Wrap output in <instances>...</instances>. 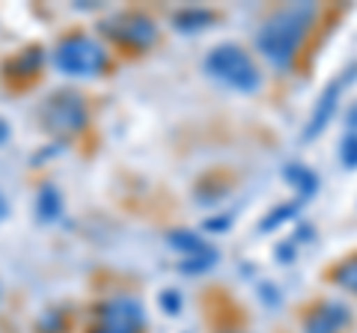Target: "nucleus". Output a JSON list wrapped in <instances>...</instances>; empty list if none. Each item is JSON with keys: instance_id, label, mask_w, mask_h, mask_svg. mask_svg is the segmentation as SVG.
Here are the masks:
<instances>
[{"instance_id": "obj_15", "label": "nucleus", "mask_w": 357, "mask_h": 333, "mask_svg": "<svg viewBox=\"0 0 357 333\" xmlns=\"http://www.w3.org/2000/svg\"><path fill=\"white\" fill-rule=\"evenodd\" d=\"M342 280L349 283V286L354 288V292H357V268H349V271H342Z\"/></svg>"}, {"instance_id": "obj_11", "label": "nucleus", "mask_w": 357, "mask_h": 333, "mask_svg": "<svg viewBox=\"0 0 357 333\" xmlns=\"http://www.w3.org/2000/svg\"><path fill=\"white\" fill-rule=\"evenodd\" d=\"M208 21H215L211 13H203V9H185V13H178L173 18V24H176V30H182V33H194L199 27H206Z\"/></svg>"}, {"instance_id": "obj_16", "label": "nucleus", "mask_w": 357, "mask_h": 333, "mask_svg": "<svg viewBox=\"0 0 357 333\" xmlns=\"http://www.w3.org/2000/svg\"><path fill=\"white\" fill-rule=\"evenodd\" d=\"M223 226H229V220H208L206 229H223Z\"/></svg>"}, {"instance_id": "obj_2", "label": "nucleus", "mask_w": 357, "mask_h": 333, "mask_svg": "<svg viewBox=\"0 0 357 333\" xmlns=\"http://www.w3.org/2000/svg\"><path fill=\"white\" fill-rule=\"evenodd\" d=\"M206 72L215 81L227 84L238 93H256L262 84V75L256 69V63L238 45H218L206 57Z\"/></svg>"}, {"instance_id": "obj_12", "label": "nucleus", "mask_w": 357, "mask_h": 333, "mask_svg": "<svg viewBox=\"0 0 357 333\" xmlns=\"http://www.w3.org/2000/svg\"><path fill=\"white\" fill-rule=\"evenodd\" d=\"M215 262H218V253L208 250V253H203V256L185 259V262H182V271H185V274H199V271H208Z\"/></svg>"}, {"instance_id": "obj_6", "label": "nucleus", "mask_w": 357, "mask_h": 333, "mask_svg": "<svg viewBox=\"0 0 357 333\" xmlns=\"http://www.w3.org/2000/svg\"><path fill=\"white\" fill-rule=\"evenodd\" d=\"M105 33H110L116 42L128 48H149L155 39H158V27H155V21L143 13H126L119 15L116 21H110L105 24Z\"/></svg>"}, {"instance_id": "obj_5", "label": "nucleus", "mask_w": 357, "mask_h": 333, "mask_svg": "<svg viewBox=\"0 0 357 333\" xmlns=\"http://www.w3.org/2000/svg\"><path fill=\"white\" fill-rule=\"evenodd\" d=\"M146 325L143 304L134 297H110L98 313V325L93 333H140Z\"/></svg>"}, {"instance_id": "obj_18", "label": "nucleus", "mask_w": 357, "mask_h": 333, "mask_svg": "<svg viewBox=\"0 0 357 333\" xmlns=\"http://www.w3.org/2000/svg\"><path fill=\"white\" fill-rule=\"evenodd\" d=\"M9 137V125H6V122L3 119H0V143H3Z\"/></svg>"}, {"instance_id": "obj_17", "label": "nucleus", "mask_w": 357, "mask_h": 333, "mask_svg": "<svg viewBox=\"0 0 357 333\" xmlns=\"http://www.w3.org/2000/svg\"><path fill=\"white\" fill-rule=\"evenodd\" d=\"M6 215H9V203L3 199V194H0V220H3Z\"/></svg>"}, {"instance_id": "obj_9", "label": "nucleus", "mask_w": 357, "mask_h": 333, "mask_svg": "<svg viewBox=\"0 0 357 333\" xmlns=\"http://www.w3.org/2000/svg\"><path fill=\"white\" fill-rule=\"evenodd\" d=\"M345 321V313L340 307H325L307 321V333H333Z\"/></svg>"}, {"instance_id": "obj_1", "label": "nucleus", "mask_w": 357, "mask_h": 333, "mask_svg": "<svg viewBox=\"0 0 357 333\" xmlns=\"http://www.w3.org/2000/svg\"><path fill=\"white\" fill-rule=\"evenodd\" d=\"M312 15H316V9L310 3H301V6L280 9L274 18H268L265 27L259 30V51L265 54V60L277 65V69L292 63L298 45L304 42L310 30Z\"/></svg>"}, {"instance_id": "obj_7", "label": "nucleus", "mask_w": 357, "mask_h": 333, "mask_svg": "<svg viewBox=\"0 0 357 333\" xmlns=\"http://www.w3.org/2000/svg\"><path fill=\"white\" fill-rule=\"evenodd\" d=\"M36 215L42 224H51V220H57L63 215V196L54 185H42L39 194H36Z\"/></svg>"}, {"instance_id": "obj_10", "label": "nucleus", "mask_w": 357, "mask_h": 333, "mask_svg": "<svg viewBox=\"0 0 357 333\" xmlns=\"http://www.w3.org/2000/svg\"><path fill=\"white\" fill-rule=\"evenodd\" d=\"M170 247H176V250H182V253H188V259L191 256H203V253H208L211 247L206 241H199L194 232H188V229H178V232H170Z\"/></svg>"}, {"instance_id": "obj_4", "label": "nucleus", "mask_w": 357, "mask_h": 333, "mask_svg": "<svg viewBox=\"0 0 357 333\" xmlns=\"http://www.w3.org/2000/svg\"><path fill=\"white\" fill-rule=\"evenodd\" d=\"M39 116H42V125L51 134L69 137L86 125V104L75 93H54L51 98H45V104L39 107Z\"/></svg>"}, {"instance_id": "obj_13", "label": "nucleus", "mask_w": 357, "mask_h": 333, "mask_svg": "<svg viewBox=\"0 0 357 333\" xmlns=\"http://www.w3.org/2000/svg\"><path fill=\"white\" fill-rule=\"evenodd\" d=\"M164 307H167V313H178V307H182V297H178L176 292H167L164 295Z\"/></svg>"}, {"instance_id": "obj_14", "label": "nucleus", "mask_w": 357, "mask_h": 333, "mask_svg": "<svg viewBox=\"0 0 357 333\" xmlns=\"http://www.w3.org/2000/svg\"><path fill=\"white\" fill-rule=\"evenodd\" d=\"M342 161H345V164H357V140L349 143V149L342 152Z\"/></svg>"}, {"instance_id": "obj_8", "label": "nucleus", "mask_w": 357, "mask_h": 333, "mask_svg": "<svg viewBox=\"0 0 357 333\" xmlns=\"http://www.w3.org/2000/svg\"><path fill=\"white\" fill-rule=\"evenodd\" d=\"M42 65V48H27L24 54H18L15 60L6 63L9 77H33Z\"/></svg>"}, {"instance_id": "obj_3", "label": "nucleus", "mask_w": 357, "mask_h": 333, "mask_svg": "<svg viewBox=\"0 0 357 333\" xmlns=\"http://www.w3.org/2000/svg\"><path fill=\"white\" fill-rule=\"evenodd\" d=\"M54 65L72 77H93L107 65V54L96 39L84 36V33H72V36L57 42Z\"/></svg>"}]
</instances>
